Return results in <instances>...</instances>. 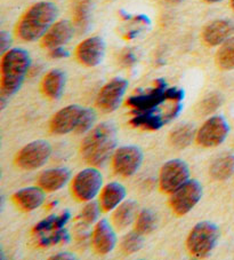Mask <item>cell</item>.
Here are the masks:
<instances>
[{
    "label": "cell",
    "mask_w": 234,
    "mask_h": 260,
    "mask_svg": "<svg viewBox=\"0 0 234 260\" xmlns=\"http://www.w3.org/2000/svg\"><path fill=\"white\" fill-rule=\"evenodd\" d=\"M71 178L70 170L66 168L49 169L40 174L39 186L46 191H56L64 187Z\"/></svg>",
    "instance_id": "19"
},
{
    "label": "cell",
    "mask_w": 234,
    "mask_h": 260,
    "mask_svg": "<svg viewBox=\"0 0 234 260\" xmlns=\"http://www.w3.org/2000/svg\"><path fill=\"white\" fill-rule=\"evenodd\" d=\"M216 63L222 70H234V37H231L220 45L216 54Z\"/></svg>",
    "instance_id": "27"
},
{
    "label": "cell",
    "mask_w": 234,
    "mask_h": 260,
    "mask_svg": "<svg viewBox=\"0 0 234 260\" xmlns=\"http://www.w3.org/2000/svg\"><path fill=\"white\" fill-rule=\"evenodd\" d=\"M13 200L23 211H33L40 208L45 202V190L42 187H26L17 190Z\"/></svg>",
    "instance_id": "18"
},
{
    "label": "cell",
    "mask_w": 234,
    "mask_h": 260,
    "mask_svg": "<svg viewBox=\"0 0 234 260\" xmlns=\"http://www.w3.org/2000/svg\"><path fill=\"white\" fill-rule=\"evenodd\" d=\"M126 188L119 182H110L103 188L101 206L105 211H112L123 203L126 197Z\"/></svg>",
    "instance_id": "21"
},
{
    "label": "cell",
    "mask_w": 234,
    "mask_h": 260,
    "mask_svg": "<svg viewBox=\"0 0 234 260\" xmlns=\"http://www.w3.org/2000/svg\"><path fill=\"white\" fill-rule=\"evenodd\" d=\"M209 173L216 181H225L231 178L234 173V154L225 152L213 160Z\"/></svg>",
    "instance_id": "22"
},
{
    "label": "cell",
    "mask_w": 234,
    "mask_h": 260,
    "mask_svg": "<svg viewBox=\"0 0 234 260\" xmlns=\"http://www.w3.org/2000/svg\"><path fill=\"white\" fill-rule=\"evenodd\" d=\"M218 240L219 230L217 225L210 221H200L188 234L186 246L192 257L204 259L211 254Z\"/></svg>",
    "instance_id": "5"
},
{
    "label": "cell",
    "mask_w": 234,
    "mask_h": 260,
    "mask_svg": "<svg viewBox=\"0 0 234 260\" xmlns=\"http://www.w3.org/2000/svg\"><path fill=\"white\" fill-rule=\"evenodd\" d=\"M231 6H232L233 11H234V0H231Z\"/></svg>",
    "instance_id": "40"
},
{
    "label": "cell",
    "mask_w": 234,
    "mask_h": 260,
    "mask_svg": "<svg viewBox=\"0 0 234 260\" xmlns=\"http://www.w3.org/2000/svg\"><path fill=\"white\" fill-rule=\"evenodd\" d=\"M130 123L135 127L155 131V129H160L165 124H167V120L163 116L157 114H135Z\"/></svg>",
    "instance_id": "28"
},
{
    "label": "cell",
    "mask_w": 234,
    "mask_h": 260,
    "mask_svg": "<svg viewBox=\"0 0 234 260\" xmlns=\"http://www.w3.org/2000/svg\"><path fill=\"white\" fill-rule=\"evenodd\" d=\"M71 218V213L70 211H64L62 212L61 214H53V216H49L47 218H45L44 220L39 221L37 225H35L33 232L37 233V234H46V233L49 232H54L56 230H60V228L64 227L67 221L70 220Z\"/></svg>",
    "instance_id": "26"
},
{
    "label": "cell",
    "mask_w": 234,
    "mask_h": 260,
    "mask_svg": "<svg viewBox=\"0 0 234 260\" xmlns=\"http://www.w3.org/2000/svg\"><path fill=\"white\" fill-rule=\"evenodd\" d=\"M52 155L51 143L35 140L25 145L16 155V164L23 170H35L46 164Z\"/></svg>",
    "instance_id": "7"
},
{
    "label": "cell",
    "mask_w": 234,
    "mask_h": 260,
    "mask_svg": "<svg viewBox=\"0 0 234 260\" xmlns=\"http://www.w3.org/2000/svg\"><path fill=\"white\" fill-rule=\"evenodd\" d=\"M12 46V36L10 32L3 30L0 32V47H2V53L5 54L6 52H8L11 49Z\"/></svg>",
    "instance_id": "35"
},
{
    "label": "cell",
    "mask_w": 234,
    "mask_h": 260,
    "mask_svg": "<svg viewBox=\"0 0 234 260\" xmlns=\"http://www.w3.org/2000/svg\"><path fill=\"white\" fill-rule=\"evenodd\" d=\"M128 88V82L124 78H113L98 93L97 106L104 113H113L119 108Z\"/></svg>",
    "instance_id": "12"
},
{
    "label": "cell",
    "mask_w": 234,
    "mask_h": 260,
    "mask_svg": "<svg viewBox=\"0 0 234 260\" xmlns=\"http://www.w3.org/2000/svg\"><path fill=\"white\" fill-rule=\"evenodd\" d=\"M31 66V57L23 48H11L2 59V96L7 99L20 91Z\"/></svg>",
    "instance_id": "3"
},
{
    "label": "cell",
    "mask_w": 234,
    "mask_h": 260,
    "mask_svg": "<svg viewBox=\"0 0 234 260\" xmlns=\"http://www.w3.org/2000/svg\"><path fill=\"white\" fill-rule=\"evenodd\" d=\"M101 213V206L95 201H89L88 203L85 205V208L82 212V217L84 221L88 223H94L98 220Z\"/></svg>",
    "instance_id": "34"
},
{
    "label": "cell",
    "mask_w": 234,
    "mask_h": 260,
    "mask_svg": "<svg viewBox=\"0 0 234 260\" xmlns=\"http://www.w3.org/2000/svg\"><path fill=\"white\" fill-rule=\"evenodd\" d=\"M103 177L96 168H87L80 171L72 182V190L79 201L89 202L95 199L101 190Z\"/></svg>",
    "instance_id": "9"
},
{
    "label": "cell",
    "mask_w": 234,
    "mask_h": 260,
    "mask_svg": "<svg viewBox=\"0 0 234 260\" xmlns=\"http://www.w3.org/2000/svg\"><path fill=\"white\" fill-rule=\"evenodd\" d=\"M94 0H73L74 24L80 32H85L91 23Z\"/></svg>",
    "instance_id": "23"
},
{
    "label": "cell",
    "mask_w": 234,
    "mask_h": 260,
    "mask_svg": "<svg viewBox=\"0 0 234 260\" xmlns=\"http://www.w3.org/2000/svg\"><path fill=\"white\" fill-rule=\"evenodd\" d=\"M204 2L207 4H217V3L223 2V0H204Z\"/></svg>",
    "instance_id": "38"
},
{
    "label": "cell",
    "mask_w": 234,
    "mask_h": 260,
    "mask_svg": "<svg viewBox=\"0 0 234 260\" xmlns=\"http://www.w3.org/2000/svg\"><path fill=\"white\" fill-rule=\"evenodd\" d=\"M70 241V234L64 227L54 231L51 235H43L39 240L40 246H52L58 243H66Z\"/></svg>",
    "instance_id": "31"
},
{
    "label": "cell",
    "mask_w": 234,
    "mask_h": 260,
    "mask_svg": "<svg viewBox=\"0 0 234 260\" xmlns=\"http://www.w3.org/2000/svg\"><path fill=\"white\" fill-rule=\"evenodd\" d=\"M73 32L74 28L70 21H58L52 25V28L43 37V46L48 48L49 51L53 48L64 46L66 43L70 42Z\"/></svg>",
    "instance_id": "17"
},
{
    "label": "cell",
    "mask_w": 234,
    "mask_h": 260,
    "mask_svg": "<svg viewBox=\"0 0 234 260\" xmlns=\"http://www.w3.org/2000/svg\"><path fill=\"white\" fill-rule=\"evenodd\" d=\"M197 137L194 126L191 124H182L174 128L169 134L170 143L177 149H184L192 143L193 139Z\"/></svg>",
    "instance_id": "25"
},
{
    "label": "cell",
    "mask_w": 234,
    "mask_h": 260,
    "mask_svg": "<svg viewBox=\"0 0 234 260\" xmlns=\"http://www.w3.org/2000/svg\"><path fill=\"white\" fill-rule=\"evenodd\" d=\"M201 183L196 179H190L177 190L172 192L170 197V206L173 211L178 216H185L194 209V206L199 203L202 197Z\"/></svg>",
    "instance_id": "6"
},
{
    "label": "cell",
    "mask_w": 234,
    "mask_h": 260,
    "mask_svg": "<svg viewBox=\"0 0 234 260\" xmlns=\"http://www.w3.org/2000/svg\"><path fill=\"white\" fill-rule=\"evenodd\" d=\"M49 259H52V260H74L75 255L73 253H70V252H58L56 254L52 255Z\"/></svg>",
    "instance_id": "37"
},
{
    "label": "cell",
    "mask_w": 234,
    "mask_h": 260,
    "mask_svg": "<svg viewBox=\"0 0 234 260\" xmlns=\"http://www.w3.org/2000/svg\"><path fill=\"white\" fill-rule=\"evenodd\" d=\"M234 34V23L229 20L211 21L202 30V39L208 46H219Z\"/></svg>",
    "instance_id": "15"
},
{
    "label": "cell",
    "mask_w": 234,
    "mask_h": 260,
    "mask_svg": "<svg viewBox=\"0 0 234 260\" xmlns=\"http://www.w3.org/2000/svg\"><path fill=\"white\" fill-rule=\"evenodd\" d=\"M138 204L135 201H126L123 202L118 208L115 209L113 213V221L118 228L128 227L134 221L137 214Z\"/></svg>",
    "instance_id": "24"
},
{
    "label": "cell",
    "mask_w": 234,
    "mask_h": 260,
    "mask_svg": "<svg viewBox=\"0 0 234 260\" xmlns=\"http://www.w3.org/2000/svg\"><path fill=\"white\" fill-rule=\"evenodd\" d=\"M158 226V217L150 209L142 210L136 219V231L142 235L151 234Z\"/></svg>",
    "instance_id": "29"
},
{
    "label": "cell",
    "mask_w": 234,
    "mask_h": 260,
    "mask_svg": "<svg viewBox=\"0 0 234 260\" xmlns=\"http://www.w3.org/2000/svg\"><path fill=\"white\" fill-rule=\"evenodd\" d=\"M118 131L114 124L104 122L89 131L82 143L83 158L92 167H101L115 152Z\"/></svg>",
    "instance_id": "1"
},
{
    "label": "cell",
    "mask_w": 234,
    "mask_h": 260,
    "mask_svg": "<svg viewBox=\"0 0 234 260\" xmlns=\"http://www.w3.org/2000/svg\"><path fill=\"white\" fill-rule=\"evenodd\" d=\"M49 54H51L53 59H64V57H67L70 55V53L63 46H60L51 49V53H49Z\"/></svg>",
    "instance_id": "36"
},
{
    "label": "cell",
    "mask_w": 234,
    "mask_h": 260,
    "mask_svg": "<svg viewBox=\"0 0 234 260\" xmlns=\"http://www.w3.org/2000/svg\"><path fill=\"white\" fill-rule=\"evenodd\" d=\"M143 151L137 146H124L116 149L113 155V168L123 177H132L143 163Z\"/></svg>",
    "instance_id": "11"
},
{
    "label": "cell",
    "mask_w": 234,
    "mask_h": 260,
    "mask_svg": "<svg viewBox=\"0 0 234 260\" xmlns=\"http://www.w3.org/2000/svg\"><path fill=\"white\" fill-rule=\"evenodd\" d=\"M65 74L62 70L54 69L45 76L43 80V92L52 100H58L64 92Z\"/></svg>",
    "instance_id": "20"
},
{
    "label": "cell",
    "mask_w": 234,
    "mask_h": 260,
    "mask_svg": "<svg viewBox=\"0 0 234 260\" xmlns=\"http://www.w3.org/2000/svg\"><path fill=\"white\" fill-rule=\"evenodd\" d=\"M190 180V168L182 159H170L164 164L160 171V189L172 194Z\"/></svg>",
    "instance_id": "8"
},
{
    "label": "cell",
    "mask_w": 234,
    "mask_h": 260,
    "mask_svg": "<svg viewBox=\"0 0 234 260\" xmlns=\"http://www.w3.org/2000/svg\"><path fill=\"white\" fill-rule=\"evenodd\" d=\"M105 55V43L101 37L85 39L76 48V57L86 67H96Z\"/></svg>",
    "instance_id": "14"
},
{
    "label": "cell",
    "mask_w": 234,
    "mask_h": 260,
    "mask_svg": "<svg viewBox=\"0 0 234 260\" xmlns=\"http://www.w3.org/2000/svg\"><path fill=\"white\" fill-rule=\"evenodd\" d=\"M96 120V113L91 108H84V111L82 114V117L79 119L78 126L75 128V132L79 134L87 133L93 129L94 124Z\"/></svg>",
    "instance_id": "33"
},
{
    "label": "cell",
    "mask_w": 234,
    "mask_h": 260,
    "mask_svg": "<svg viewBox=\"0 0 234 260\" xmlns=\"http://www.w3.org/2000/svg\"><path fill=\"white\" fill-rule=\"evenodd\" d=\"M166 2H168V3H181V2H183V0H166Z\"/></svg>",
    "instance_id": "39"
},
{
    "label": "cell",
    "mask_w": 234,
    "mask_h": 260,
    "mask_svg": "<svg viewBox=\"0 0 234 260\" xmlns=\"http://www.w3.org/2000/svg\"><path fill=\"white\" fill-rule=\"evenodd\" d=\"M224 99L218 93H214L210 94L207 98H205L204 100L201 101L200 106H199V113L201 115H209L214 111L217 110L220 106L223 105Z\"/></svg>",
    "instance_id": "32"
},
{
    "label": "cell",
    "mask_w": 234,
    "mask_h": 260,
    "mask_svg": "<svg viewBox=\"0 0 234 260\" xmlns=\"http://www.w3.org/2000/svg\"><path fill=\"white\" fill-rule=\"evenodd\" d=\"M58 8L54 3L40 2L31 6L17 25V35L24 42H35L43 38L55 23Z\"/></svg>",
    "instance_id": "2"
},
{
    "label": "cell",
    "mask_w": 234,
    "mask_h": 260,
    "mask_svg": "<svg viewBox=\"0 0 234 260\" xmlns=\"http://www.w3.org/2000/svg\"><path fill=\"white\" fill-rule=\"evenodd\" d=\"M94 248L100 254H109L116 245V235L106 219L97 221L93 233Z\"/></svg>",
    "instance_id": "16"
},
{
    "label": "cell",
    "mask_w": 234,
    "mask_h": 260,
    "mask_svg": "<svg viewBox=\"0 0 234 260\" xmlns=\"http://www.w3.org/2000/svg\"><path fill=\"white\" fill-rule=\"evenodd\" d=\"M84 111L83 107L70 105L54 115L51 120V131L55 134H66L75 131Z\"/></svg>",
    "instance_id": "13"
},
{
    "label": "cell",
    "mask_w": 234,
    "mask_h": 260,
    "mask_svg": "<svg viewBox=\"0 0 234 260\" xmlns=\"http://www.w3.org/2000/svg\"><path fill=\"white\" fill-rule=\"evenodd\" d=\"M144 244V239L141 233L137 231L129 233L121 241V249L126 254H133L142 249Z\"/></svg>",
    "instance_id": "30"
},
{
    "label": "cell",
    "mask_w": 234,
    "mask_h": 260,
    "mask_svg": "<svg viewBox=\"0 0 234 260\" xmlns=\"http://www.w3.org/2000/svg\"><path fill=\"white\" fill-rule=\"evenodd\" d=\"M184 99V91L179 88H168L165 80L159 79L155 82V86L147 92L138 93L130 96L127 105L132 107L135 114H157L159 107L165 102L175 101L182 102ZM161 116V115H160ZM164 117V116H163Z\"/></svg>",
    "instance_id": "4"
},
{
    "label": "cell",
    "mask_w": 234,
    "mask_h": 260,
    "mask_svg": "<svg viewBox=\"0 0 234 260\" xmlns=\"http://www.w3.org/2000/svg\"><path fill=\"white\" fill-rule=\"evenodd\" d=\"M229 125L223 116H214L206 120L197 132V142L205 148H214L226 140Z\"/></svg>",
    "instance_id": "10"
}]
</instances>
